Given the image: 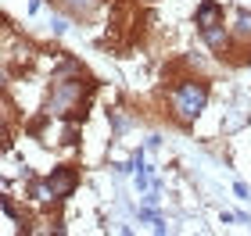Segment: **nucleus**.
Returning <instances> with one entry per match:
<instances>
[{"mask_svg": "<svg viewBox=\"0 0 251 236\" xmlns=\"http://www.w3.org/2000/svg\"><path fill=\"white\" fill-rule=\"evenodd\" d=\"M208 104H212V79L208 75L187 72V75L173 79L165 89V115L179 129H194L201 122V115L208 111Z\"/></svg>", "mask_w": 251, "mask_h": 236, "instance_id": "f257e3e1", "label": "nucleus"}, {"mask_svg": "<svg viewBox=\"0 0 251 236\" xmlns=\"http://www.w3.org/2000/svg\"><path fill=\"white\" fill-rule=\"evenodd\" d=\"M97 89H100V83L90 72L75 75V79H50V83H47V97H43V111L54 115V118H65L75 104L97 97Z\"/></svg>", "mask_w": 251, "mask_h": 236, "instance_id": "f03ea898", "label": "nucleus"}, {"mask_svg": "<svg viewBox=\"0 0 251 236\" xmlns=\"http://www.w3.org/2000/svg\"><path fill=\"white\" fill-rule=\"evenodd\" d=\"M43 179H47L50 197L61 200V204H68V200L79 193V186H83V168L72 165V161H58L54 168H47V172H43Z\"/></svg>", "mask_w": 251, "mask_h": 236, "instance_id": "7ed1b4c3", "label": "nucleus"}, {"mask_svg": "<svg viewBox=\"0 0 251 236\" xmlns=\"http://www.w3.org/2000/svg\"><path fill=\"white\" fill-rule=\"evenodd\" d=\"M198 40H201V47L212 54V58H219V61H226L230 58V50L237 47V40H233V29L226 25H212V29H204V32H198Z\"/></svg>", "mask_w": 251, "mask_h": 236, "instance_id": "20e7f679", "label": "nucleus"}, {"mask_svg": "<svg viewBox=\"0 0 251 236\" xmlns=\"http://www.w3.org/2000/svg\"><path fill=\"white\" fill-rule=\"evenodd\" d=\"M190 21H194V29H198V32L212 29V25H223V21H226V4H223V0H198Z\"/></svg>", "mask_w": 251, "mask_h": 236, "instance_id": "39448f33", "label": "nucleus"}, {"mask_svg": "<svg viewBox=\"0 0 251 236\" xmlns=\"http://www.w3.org/2000/svg\"><path fill=\"white\" fill-rule=\"evenodd\" d=\"M47 4L65 11V15H72L75 21H90L94 15H100V7H104L108 0H47Z\"/></svg>", "mask_w": 251, "mask_h": 236, "instance_id": "423d86ee", "label": "nucleus"}, {"mask_svg": "<svg viewBox=\"0 0 251 236\" xmlns=\"http://www.w3.org/2000/svg\"><path fill=\"white\" fill-rule=\"evenodd\" d=\"M230 29H233V40L237 43H251V7H237L233 11Z\"/></svg>", "mask_w": 251, "mask_h": 236, "instance_id": "0eeeda50", "label": "nucleus"}, {"mask_svg": "<svg viewBox=\"0 0 251 236\" xmlns=\"http://www.w3.org/2000/svg\"><path fill=\"white\" fill-rule=\"evenodd\" d=\"M108 126H111V136H126L136 126V115H129L126 107H108Z\"/></svg>", "mask_w": 251, "mask_h": 236, "instance_id": "6e6552de", "label": "nucleus"}, {"mask_svg": "<svg viewBox=\"0 0 251 236\" xmlns=\"http://www.w3.org/2000/svg\"><path fill=\"white\" fill-rule=\"evenodd\" d=\"M90 111H94V97L83 100V104H75L65 118H68V122H75V126H86V122H90Z\"/></svg>", "mask_w": 251, "mask_h": 236, "instance_id": "1a4fd4ad", "label": "nucleus"}, {"mask_svg": "<svg viewBox=\"0 0 251 236\" xmlns=\"http://www.w3.org/2000/svg\"><path fill=\"white\" fill-rule=\"evenodd\" d=\"M68 21H75V18L65 15V11H58V7H50V32H54V36H65V32H68Z\"/></svg>", "mask_w": 251, "mask_h": 236, "instance_id": "9d476101", "label": "nucleus"}, {"mask_svg": "<svg viewBox=\"0 0 251 236\" xmlns=\"http://www.w3.org/2000/svg\"><path fill=\"white\" fill-rule=\"evenodd\" d=\"M154 218H162V215H158V204H147V200H144V204L136 208V222H147V226H151Z\"/></svg>", "mask_w": 251, "mask_h": 236, "instance_id": "9b49d317", "label": "nucleus"}, {"mask_svg": "<svg viewBox=\"0 0 251 236\" xmlns=\"http://www.w3.org/2000/svg\"><path fill=\"white\" fill-rule=\"evenodd\" d=\"M233 193L241 197V200H251V186H248V183H241V179H237V183H233Z\"/></svg>", "mask_w": 251, "mask_h": 236, "instance_id": "f8f14e48", "label": "nucleus"}, {"mask_svg": "<svg viewBox=\"0 0 251 236\" xmlns=\"http://www.w3.org/2000/svg\"><path fill=\"white\" fill-rule=\"evenodd\" d=\"M151 229H154L158 236H165V233H169V229H173V226H169V222H165V218H154V222H151Z\"/></svg>", "mask_w": 251, "mask_h": 236, "instance_id": "ddd939ff", "label": "nucleus"}, {"mask_svg": "<svg viewBox=\"0 0 251 236\" xmlns=\"http://www.w3.org/2000/svg\"><path fill=\"white\" fill-rule=\"evenodd\" d=\"M144 147H147V150H158V147H162V136H158V132H151V136L144 140Z\"/></svg>", "mask_w": 251, "mask_h": 236, "instance_id": "4468645a", "label": "nucleus"}, {"mask_svg": "<svg viewBox=\"0 0 251 236\" xmlns=\"http://www.w3.org/2000/svg\"><path fill=\"white\" fill-rule=\"evenodd\" d=\"M219 222H223V226H233V222H241V218H237L233 211H223V215H219Z\"/></svg>", "mask_w": 251, "mask_h": 236, "instance_id": "2eb2a0df", "label": "nucleus"}, {"mask_svg": "<svg viewBox=\"0 0 251 236\" xmlns=\"http://www.w3.org/2000/svg\"><path fill=\"white\" fill-rule=\"evenodd\" d=\"M40 7H43V0H29V4H25V15H36Z\"/></svg>", "mask_w": 251, "mask_h": 236, "instance_id": "dca6fc26", "label": "nucleus"}, {"mask_svg": "<svg viewBox=\"0 0 251 236\" xmlns=\"http://www.w3.org/2000/svg\"><path fill=\"white\" fill-rule=\"evenodd\" d=\"M133 4H140V7H151V4H158V0H133Z\"/></svg>", "mask_w": 251, "mask_h": 236, "instance_id": "f3484780", "label": "nucleus"}]
</instances>
